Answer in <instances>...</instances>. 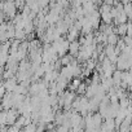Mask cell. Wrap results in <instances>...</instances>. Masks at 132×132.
<instances>
[{
  "label": "cell",
  "mask_w": 132,
  "mask_h": 132,
  "mask_svg": "<svg viewBox=\"0 0 132 132\" xmlns=\"http://www.w3.org/2000/svg\"><path fill=\"white\" fill-rule=\"evenodd\" d=\"M127 31H128V25L127 23H119L118 27L115 29V32L118 35H126Z\"/></svg>",
  "instance_id": "obj_3"
},
{
  "label": "cell",
  "mask_w": 132,
  "mask_h": 132,
  "mask_svg": "<svg viewBox=\"0 0 132 132\" xmlns=\"http://www.w3.org/2000/svg\"><path fill=\"white\" fill-rule=\"evenodd\" d=\"M79 49H80V43H78V42L73 40V43L70 44V48H69V51H70L71 56H77V54H79V52H80Z\"/></svg>",
  "instance_id": "obj_2"
},
{
  "label": "cell",
  "mask_w": 132,
  "mask_h": 132,
  "mask_svg": "<svg viewBox=\"0 0 132 132\" xmlns=\"http://www.w3.org/2000/svg\"><path fill=\"white\" fill-rule=\"evenodd\" d=\"M82 84V82H80V79H78V78H75L74 80H73V83H71V89H78V87Z\"/></svg>",
  "instance_id": "obj_5"
},
{
  "label": "cell",
  "mask_w": 132,
  "mask_h": 132,
  "mask_svg": "<svg viewBox=\"0 0 132 132\" xmlns=\"http://www.w3.org/2000/svg\"><path fill=\"white\" fill-rule=\"evenodd\" d=\"M3 9H4V12H7L8 16L13 17V16H14V12H16V4H13V3H11V2L4 3V4H3Z\"/></svg>",
  "instance_id": "obj_1"
},
{
  "label": "cell",
  "mask_w": 132,
  "mask_h": 132,
  "mask_svg": "<svg viewBox=\"0 0 132 132\" xmlns=\"http://www.w3.org/2000/svg\"><path fill=\"white\" fill-rule=\"evenodd\" d=\"M108 43H109L110 45H115V44L118 43V34H114V32L109 34V35H108Z\"/></svg>",
  "instance_id": "obj_4"
}]
</instances>
